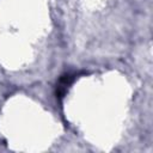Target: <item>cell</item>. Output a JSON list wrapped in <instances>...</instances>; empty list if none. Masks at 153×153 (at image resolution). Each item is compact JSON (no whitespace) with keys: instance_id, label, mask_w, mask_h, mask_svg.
<instances>
[{"instance_id":"6da1fadb","label":"cell","mask_w":153,"mask_h":153,"mask_svg":"<svg viewBox=\"0 0 153 153\" xmlns=\"http://www.w3.org/2000/svg\"><path fill=\"white\" fill-rule=\"evenodd\" d=\"M74 79H75V74H72V73H67L59 79V82L56 85V97L59 99H61L66 96V93H67L69 86L73 84Z\"/></svg>"}]
</instances>
